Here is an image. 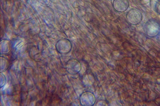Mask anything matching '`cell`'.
I'll use <instances>...</instances> for the list:
<instances>
[{
	"label": "cell",
	"mask_w": 160,
	"mask_h": 106,
	"mask_svg": "<svg viewBox=\"0 0 160 106\" xmlns=\"http://www.w3.org/2000/svg\"><path fill=\"white\" fill-rule=\"evenodd\" d=\"M127 17L129 22L132 24H137L142 20V14L138 10L132 9L128 12Z\"/></svg>",
	"instance_id": "1"
}]
</instances>
